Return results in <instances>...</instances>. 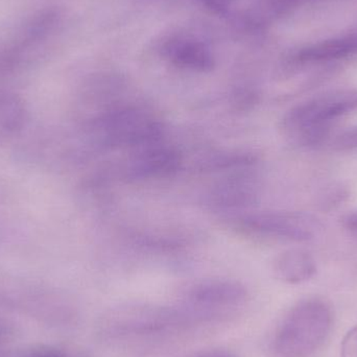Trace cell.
I'll use <instances>...</instances> for the list:
<instances>
[{
  "label": "cell",
  "mask_w": 357,
  "mask_h": 357,
  "mask_svg": "<svg viewBox=\"0 0 357 357\" xmlns=\"http://www.w3.org/2000/svg\"><path fill=\"white\" fill-rule=\"evenodd\" d=\"M224 220L236 234L259 241L304 243L316 238L323 229L316 216L304 212H238Z\"/></svg>",
  "instance_id": "4"
},
{
  "label": "cell",
  "mask_w": 357,
  "mask_h": 357,
  "mask_svg": "<svg viewBox=\"0 0 357 357\" xmlns=\"http://www.w3.org/2000/svg\"><path fill=\"white\" fill-rule=\"evenodd\" d=\"M341 357H357V326L344 337L341 345Z\"/></svg>",
  "instance_id": "12"
},
{
  "label": "cell",
  "mask_w": 357,
  "mask_h": 357,
  "mask_svg": "<svg viewBox=\"0 0 357 357\" xmlns=\"http://www.w3.org/2000/svg\"><path fill=\"white\" fill-rule=\"evenodd\" d=\"M356 35H357V29H356Z\"/></svg>",
  "instance_id": "16"
},
{
  "label": "cell",
  "mask_w": 357,
  "mask_h": 357,
  "mask_svg": "<svg viewBox=\"0 0 357 357\" xmlns=\"http://www.w3.org/2000/svg\"><path fill=\"white\" fill-rule=\"evenodd\" d=\"M253 169L227 174L205 195V204L210 209L226 213H238L257 201L259 183Z\"/></svg>",
  "instance_id": "6"
},
{
  "label": "cell",
  "mask_w": 357,
  "mask_h": 357,
  "mask_svg": "<svg viewBox=\"0 0 357 357\" xmlns=\"http://www.w3.org/2000/svg\"><path fill=\"white\" fill-rule=\"evenodd\" d=\"M357 112V90H335L296 105L280 121L281 134L300 148H323L337 123Z\"/></svg>",
  "instance_id": "1"
},
{
  "label": "cell",
  "mask_w": 357,
  "mask_h": 357,
  "mask_svg": "<svg viewBox=\"0 0 357 357\" xmlns=\"http://www.w3.org/2000/svg\"><path fill=\"white\" fill-rule=\"evenodd\" d=\"M96 128L100 144L110 150H139L163 142L165 134V123L156 114L133 105L107 109Z\"/></svg>",
  "instance_id": "3"
},
{
  "label": "cell",
  "mask_w": 357,
  "mask_h": 357,
  "mask_svg": "<svg viewBox=\"0 0 357 357\" xmlns=\"http://www.w3.org/2000/svg\"><path fill=\"white\" fill-rule=\"evenodd\" d=\"M186 296L190 303L199 307L225 308L245 303L248 291L238 281L208 279L189 287Z\"/></svg>",
  "instance_id": "7"
},
{
  "label": "cell",
  "mask_w": 357,
  "mask_h": 357,
  "mask_svg": "<svg viewBox=\"0 0 357 357\" xmlns=\"http://www.w3.org/2000/svg\"><path fill=\"white\" fill-rule=\"evenodd\" d=\"M206 1L210 6H213V8L220 10L226 6L227 0H206Z\"/></svg>",
  "instance_id": "15"
},
{
  "label": "cell",
  "mask_w": 357,
  "mask_h": 357,
  "mask_svg": "<svg viewBox=\"0 0 357 357\" xmlns=\"http://www.w3.org/2000/svg\"><path fill=\"white\" fill-rule=\"evenodd\" d=\"M342 226L350 235L357 239V208L348 212L342 218Z\"/></svg>",
  "instance_id": "13"
},
{
  "label": "cell",
  "mask_w": 357,
  "mask_h": 357,
  "mask_svg": "<svg viewBox=\"0 0 357 357\" xmlns=\"http://www.w3.org/2000/svg\"><path fill=\"white\" fill-rule=\"evenodd\" d=\"M323 148L333 152H351L357 150V127L335 131L329 136Z\"/></svg>",
  "instance_id": "11"
},
{
  "label": "cell",
  "mask_w": 357,
  "mask_h": 357,
  "mask_svg": "<svg viewBox=\"0 0 357 357\" xmlns=\"http://www.w3.org/2000/svg\"><path fill=\"white\" fill-rule=\"evenodd\" d=\"M197 357H231L226 352L222 351H208L204 352V354H199Z\"/></svg>",
  "instance_id": "14"
},
{
  "label": "cell",
  "mask_w": 357,
  "mask_h": 357,
  "mask_svg": "<svg viewBox=\"0 0 357 357\" xmlns=\"http://www.w3.org/2000/svg\"><path fill=\"white\" fill-rule=\"evenodd\" d=\"M258 163L257 155L247 151H228L215 153L199 162V169L208 173H234L254 169Z\"/></svg>",
  "instance_id": "9"
},
{
  "label": "cell",
  "mask_w": 357,
  "mask_h": 357,
  "mask_svg": "<svg viewBox=\"0 0 357 357\" xmlns=\"http://www.w3.org/2000/svg\"><path fill=\"white\" fill-rule=\"evenodd\" d=\"M272 268L274 276L281 282L299 284L314 276L317 264L310 252L295 248L278 254Z\"/></svg>",
  "instance_id": "8"
},
{
  "label": "cell",
  "mask_w": 357,
  "mask_h": 357,
  "mask_svg": "<svg viewBox=\"0 0 357 357\" xmlns=\"http://www.w3.org/2000/svg\"><path fill=\"white\" fill-rule=\"evenodd\" d=\"M169 56L178 66L197 71H208L213 66L211 54L203 45L178 42L167 50Z\"/></svg>",
  "instance_id": "10"
},
{
  "label": "cell",
  "mask_w": 357,
  "mask_h": 357,
  "mask_svg": "<svg viewBox=\"0 0 357 357\" xmlns=\"http://www.w3.org/2000/svg\"><path fill=\"white\" fill-rule=\"evenodd\" d=\"M331 306L319 298L294 305L277 326L273 350L278 357H312L323 347L333 329Z\"/></svg>",
  "instance_id": "2"
},
{
  "label": "cell",
  "mask_w": 357,
  "mask_h": 357,
  "mask_svg": "<svg viewBox=\"0 0 357 357\" xmlns=\"http://www.w3.org/2000/svg\"><path fill=\"white\" fill-rule=\"evenodd\" d=\"M184 157L175 146L165 142L134 151L123 169L132 182H151L175 177L182 169Z\"/></svg>",
  "instance_id": "5"
}]
</instances>
